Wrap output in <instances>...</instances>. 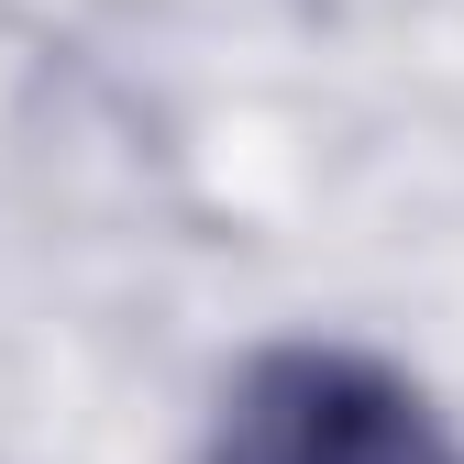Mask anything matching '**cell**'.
Segmentation results:
<instances>
[{"instance_id":"obj_1","label":"cell","mask_w":464,"mask_h":464,"mask_svg":"<svg viewBox=\"0 0 464 464\" xmlns=\"http://www.w3.org/2000/svg\"><path fill=\"white\" fill-rule=\"evenodd\" d=\"M232 464H442V453L398 387H376L354 365H287V376H266Z\"/></svg>"}]
</instances>
